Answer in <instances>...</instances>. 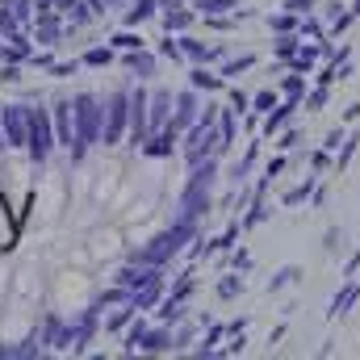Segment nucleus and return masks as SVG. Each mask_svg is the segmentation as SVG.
<instances>
[{
  "label": "nucleus",
  "instance_id": "f257e3e1",
  "mask_svg": "<svg viewBox=\"0 0 360 360\" xmlns=\"http://www.w3.org/2000/svg\"><path fill=\"white\" fill-rule=\"evenodd\" d=\"M55 143H59V139H55V130H51V113H46V109H30V139H25L30 155H34V160H46Z\"/></svg>",
  "mask_w": 360,
  "mask_h": 360
},
{
  "label": "nucleus",
  "instance_id": "f03ea898",
  "mask_svg": "<svg viewBox=\"0 0 360 360\" xmlns=\"http://www.w3.org/2000/svg\"><path fill=\"white\" fill-rule=\"evenodd\" d=\"M0 130H4V147H25V139H30V109L25 105H0Z\"/></svg>",
  "mask_w": 360,
  "mask_h": 360
},
{
  "label": "nucleus",
  "instance_id": "7ed1b4c3",
  "mask_svg": "<svg viewBox=\"0 0 360 360\" xmlns=\"http://www.w3.org/2000/svg\"><path fill=\"white\" fill-rule=\"evenodd\" d=\"M72 117H76V151H80V147H89L92 134H96V101L92 96H76Z\"/></svg>",
  "mask_w": 360,
  "mask_h": 360
},
{
  "label": "nucleus",
  "instance_id": "20e7f679",
  "mask_svg": "<svg viewBox=\"0 0 360 360\" xmlns=\"http://www.w3.org/2000/svg\"><path fill=\"white\" fill-rule=\"evenodd\" d=\"M55 139H59L63 147H72V143H76V117H72V101L55 105Z\"/></svg>",
  "mask_w": 360,
  "mask_h": 360
},
{
  "label": "nucleus",
  "instance_id": "39448f33",
  "mask_svg": "<svg viewBox=\"0 0 360 360\" xmlns=\"http://www.w3.org/2000/svg\"><path fill=\"white\" fill-rule=\"evenodd\" d=\"M122 122H126V96H113L109 101V117H105V143H113L122 134Z\"/></svg>",
  "mask_w": 360,
  "mask_h": 360
},
{
  "label": "nucleus",
  "instance_id": "423d86ee",
  "mask_svg": "<svg viewBox=\"0 0 360 360\" xmlns=\"http://www.w3.org/2000/svg\"><path fill=\"white\" fill-rule=\"evenodd\" d=\"M0 147H4V130H0Z\"/></svg>",
  "mask_w": 360,
  "mask_h": 360
}]
</instances>
